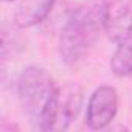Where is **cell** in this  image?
Wrapping results in <instances>:
<instances>
[{
	"mask_svg": "<svg viewBox=\"0 0 132 132\" xmlns=\"http://www.w3.org/2000/svg\"><path fill=\"white\" fill-rule=\"evenodd\" d=\"M17 95L23 112L37 130H56L61 89L53 76L39 65H28L19 76Z\"/></svg>",
	"mask_w": 132,
	"mask_h": 132,
	"instance_id": "6da1fadb",
	"label": "cell"
},
{
	"mask_svg": "<svg viewBox=\"0 0 132 132\" xmlns=\"http://www.w3.org/2000/svg\"><path fill=\"white\" fill-rule=\"evenodd\" d=\"M107 0H86L76 6L62 27L59 36L61 61L75 67L93 48L104 31Z\"/></svg>",
	"mask_w": 132,
	"mask_h": 132,
	"instance_id": "7a4b0ae2",
	"label": "cell"
},
{
	"mask_svg": "<svg viewBox=\"0 0 132 132\" xmlns=\"http://www.w3.org/2000/svg\"><path fill=\"white\" fill-rule=\"evenodd\" d=\"M118 112V93L112 86H100L96 87L87 103L86 112V124L100 130L107 127Z\"/></svg>",
	"mask_w": 132,
	"mask_h": 132,
	"instance_id": "3957f363",
	"label": "cell"
},
{
	"mask_svg": "<svg viewBox=\"0 0 132 132\" xmlns=\"http://www.w3.org/2000/svg\"><path fill=\"white\" fill-rule=\"evenodd\" d=\"M104 33L112 42H121L132 34V0H110L106 6Z\"/></svg>",
	"mask_w": 132,
	"mask_h": 132,
	"instance_id": "277c9868",
	"label": "cell"
},
{
	"mask_svg": "<svg viewBox=\"0 0 132 132\" xmlns=\"http://www.w3.org/2000/svg\"><path fill=\"white\" fill-rule=\"evenodd\" d=\"M56 0H19L14 10V25L17 28H31L50 14Z\"/></svg>",
	"mask_w": 132,
	"mask_h": 132,
	"instance_id": "5b68a950",
	"label": "cell"
},
{
	"mask_svg": "<svg viewBox=\"0 0 132 132\" xmlns=\"http://www.w3.org/2000/svg\"><path fill=\"white\" fill-rule=\"evenodd\" d=\"M81 104H82V93L79 89H70L67 95L64 98H61L56 130L69 129V126L78 117V113L81 110Z\"/></svg>",
	"mask_w": 132,
	"mask_h": 132,
	"instance_id": "8992f818",
	"label": "cell"
},
{
	"mask_svg": "<svg viewBox=\"0 0 132 132\" xmlns=\"http://www.w3.org/2000/svg\"><path fill=\"white\" fill-rule=\"evenodd\" d=\"M110 70L117 78H132V34L118 42L110 57Z\"/></svg>",
	"mask_w": 132,
	"mask_h": 132,
	"instance_id": "52a82bcc",
	"label": "cell"
},
{
	"mask_svg": "<svg viewBox=\"0 0 132 132\" xmlns=\"http://www.w3.org/2000/svg\"><path fill=\"white\" fill-rule=\"evenodd\" d=\"M8 130H19V127L14 124H2L0 126V132H8Z\"/></svg>",
	"mask_w": 132,
	"mask_h": 132,
	"instance_id": "ba28073f",
	"label": "cell"
},
{
	"mask_svg": "<svg viewBox=\"0 0 132 132\" xmlns=\"http://www.w3.org/2000/svg\"><path fill=\"white\" fill-rule=\"evenodd\" d=\"M3 2H16V0H3Z\"/></svg>",
	"mask_w": 132,
	"mask_h": 132,
	"instance_id": "9c48e42d",
	"label": "cell"
}]
</instances>
